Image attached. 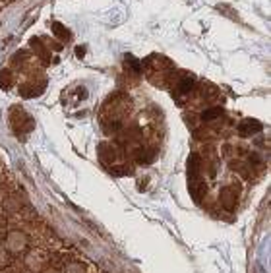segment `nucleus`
I'll return each mask as SVG.
<instances>
[{"instance_id": "nucleus-1", "label": "nucleus", "mask_w": 271, "mask_h": 273, "mask_svg": "<svg viewBox=\"0 0 271 273\" xmlns=\"http://www.w3.org/2000/svg\"><path fill=\"white\" fill-rule=\"evenodd\" d=\"M217 114H221V109H215V111L203 112V120H207V118H213V116H217Z\"/></svg>"}]
</instances>
